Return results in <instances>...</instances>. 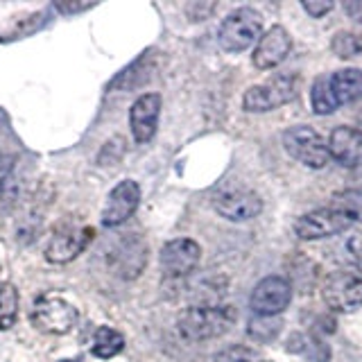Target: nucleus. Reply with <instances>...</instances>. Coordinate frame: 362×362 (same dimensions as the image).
I'll return each instance as SVG.
<instances>
[{
	"label": "nucleus",
	"instance_id": "obj_28",
	"mask_svg": "<svg viewBox=\"0 0 362 362\" xmlns=\"http://www.w3.org/2000/svg\"><path fill=\"white\" fill-rule=\"evenodd\" d=\"M301 7L308 11L313 18H322L335 7V3H331V0H303Z\"/></svg>",
	"mask_w": 362,
	"mask_h": 362
},
{
	"label": "nucleus",
	"instance_id": "obj_33",
	"mask_svg": "<svg viewBox=\"0 0 362 362\" xmlns=\"http://www.w3.org/2000/svg\"><path fill=\"white\" fill-rule=\"evenodd\" d=\"M360 132H362V127H360Z\"/></svg>",
	"mask_w": 362,
	"mask_h": 362
},
{
	"label": "nucleus",
	"instance_id": "obj_30",
	"mask_svg": "<svg viewBox=\"0 0 362 362\" xmlns=\"http://www.w3.org/2000/svg\"><path fill=\"white\" fill-rule=\"evenodd\" d=\"M346 247H349V254H351V258H354V263H356L358 272L362 274V233L351 235V238H349V243H346Z\"/></svg>",
	"mask_w": 362,
	"mask_h": 362
},
{
	"label": "nucleus",
	"instance_id": "obj_29",
	"mask_svg": "<svg viewBox=\"0 0 362 362\" xmlns=\"http://www.w3.org/2000/svg\"><path fill=\"white\" fill-rule=\"evenodd\" d=\"M14 175V158L11 156H0V197L5 195V190Z\"/></svg>",
	"mask_w": 362,
	"mask_h": 362
},
{
	"label": "nucleus",
	"instance_id": "obj_31",
	"mask_svg": "<svg viewBox=\"0 0 362 362\" xmlns=\"http://www.w3.org/2000/svg\"><path fill=\"white\" fill-rule=\"evenodd\" d=\"M213 7H215L213 3H192L186 7V11H188L190 21H204L213 11Z\"/></svg>",
	"mask_w": 362,
	"mask_h": 362
},
{
	"label": "nucleus",
	"instance_id": "obj_15",
	"mask_svg": "<svg viewBox=\"0 0 362 362\" xmlns=\"http://www.w3.org/2000/svg\"><path fill=\"white\" fill-rule=\"evenodd\" d=\"M90 238H93V231L88 226H82V229L66 226V229L57 231L48 240V245H45V258L50 263H68V260H73L84 252Z\"/></svg>",
	"mask_w": 362,
	"mask_h": 362
},
{
	"label": "nucleus",
	"instance_id": "obj_24",
	"mask_svg": "<svg viewBox=\"0 0 362 362\" xmlns=\"http://www.w3.org/2000/svg\"><path fill=\"white\" fill-rule=\"evenodd\" d=\"M331 50L339 59H354V57L362 54V34L342 30L331 39Z\"/></svg>",
	"mask_w": 362,
	"mask_h": 362
},
{
	"label": "nucleus",
	"instance_id": "obj_10",
	"mask_svg": "<svg viewBox=\"0 0 362 362\" xmlns=\"http://www.w3.org/2000/svg\"><path fill=\"white\" fill-rule=\"evenodd\" d=\"M213 209L229 222H247L263 213V199L254 190L226 188L213 197Z\"/></svg>",
	"mask_w": 362,
	"mask_h": 362
},
{
	"label": "nucleus",
	"instance_id": "obj_1",
	"mask_svg": "<svg viewBox=\"0 0 362 362\" xmlns=\"http://www.w3.org/2000/svg\"><path fill=\"white\" fill-rule=\"evenodd\" d=\"M233 305L211 303V305H190L177 317V331L188 342H206V339L222 337L235 324Z\"/></svg>",
	"mask_w": 362,
	"mask_h": 362
},
{
	"label": "nucleus",
	"instance_id": "obj_14",
	"mask_svg": "<svg viewBox=\"0 0 362 362\" xmlns=\"http://www.w3.org/2000/svg\"><path fill=\"white\" fill-rule=\"evenodd\" d=\"M290 50H292V39L288 30L283 25H272L263 37L258 39L252 59L258 71H272V68L283 64V59L290 54Z\"/></svg>",
	"mask_w": 362,
	"mask_h": 362
},
{
	"label": "nucleus",
	"instance_id": "obj_6",
	"mask_svg": "<svg viewBox=\"0 0 362 362\" xmlns=\"http://www.w3.org/2000/svg\"><path fill=\"white\" fill-rule=\"evenodd\" d=\"M322 297L333 313H354L362 308V279L354 272L335 269L322 283Z\"/></svg>",
	"mask_w": 362,
	"mask_h": 362
},
{
	"label": "nucleus",
	"instance_id": "obj_23",
	"mask_svg": "<svg viewBox=\"0 0 362 362\" xmlns=\"http://www.w3.org/2000/svg\"><path fill=\"white\" fill-rule=\"evenodd\" d=\"M18 313V292L11 283H0V331L14 326Z\"/></svg>",
	"mask_w": 362,
	"mask_h": 362
},
{
	"label": "nucleus",
	"instance_id": "obj_4",
	"mask_svg": "<svg viewBox=\"0 0 362 362\" xmlns=\"http://www.w3.org/2000/svg\"><path fill=\"white\" fill-rule=\"evenodd\" d=\"M77 308L57 294H43L32 303L30 320L34 328L48 335H66L77 324Z\"/></svg>",
	"mask_w": 362,
	"mask_h": 362
},
{
	"label": "nucleus",
	"instance_id": "obj_27",
	"mask_svg": "<svg viewBox=\"0 0 362 362\" xmlns=\"http://www.w3.org/2000/svg\"><path fill=\"white\" fill-rule=\"evenodd\" d=\"M52 7L59 11V14L64 16H73V14H82V11L95 7V3H79V0H57V3H52Z\"/></svg>",
	"mask_w": 362,
	"mask_h": 362
},
{
	"label": "nucleus",
	"instance_id": "obj_7",
	"mask_svg": "<svg viewBox=\"0 0 362 362\" xmlns=\"http://www.w3.org/2000/svg\"><path fill=\"white\" fill-rule=\"evenodd\" d=\"M292 301V286L283 276H265L256 283L249 297V308L260 317H276L288 308Z\"/></svg>",
	"mask_w": 362,
	"mask_h": 362
},
{
	"label": "nucleus",
	"instance_id": "obj_18",
	"mask_svg": "<svg viewBox=\"0 0 362 362\" xmlns=\"http://www.w3.org/2000/svg\"><path fill=\"white\" fill-rule=\"evenodd\" d=\"M288 351H292V354H297V356L308 358L310 362H328V358H331V351H328V346L315 335L294 333L288 339Z\"/></svg>",
	"mask_w": 362,
	"mask_h": 362
},
{
	"label": "nucleus",
	"instance_id": "obj_25",
	"mask_svg": "<svg viewBox=\"0 0 362 362\" xmlns=\"http://www.w3.org/2000/svg\"><path fill=\"white\" fill-rule=\"evenodd\" d=\"M281 320L276 317H260L254 315L247 324V335L256 339V342H272L281 333Z\"/></svg>",
	"mask_w": 362,
	"mask_h": 362
},
{
	"label": "nucleus",
	"instance_id": "obj_16",
	"mask_svg": "<svg viewBox=\"0 0 362 362\" xmlns=\"http://www.w3.org/2000/svg\"><path fill=\"white\" fill-rule=\"evenodd\" d=\"M328 154H331L339 165L358 168L362 163V132L356 127H337L331 139H328Z\"/></svg>",
	"mask_w": 362,
	"mask_h": 362
},
{
	"label": "nucleus",
	"instance_id": "obj_17",
	"mask_svg": "<svg viewBox=\"0 0 362 362\" xmlns=\"http://www.w3.org/2000/svg\"><path fill=\"white\" fill-rule=\"evenodd\" d=\"M331 90L337 105H354L362 100V68H342L331 75Z\"/></svg>",
	"mask_w": 362,
	"mask_h": 362
},
{
	"label": "nucleus",
	"instance_id": "obj_5",
	"mask_svg": "<svg viewBox=\"0 0 362 362\" xmlns=\"http://www.w3.org/2000/svg\"><path fill=\"white\" fill-rule=\"evenodd\" d=\"M283 147L286 152L303 165H308L313 170H322L326 163L331 161V154H328V145L322 141V136L317 134L308 124H297V127H290L283 134Z\"/></svg>",
	"mask_w": 362,
	"mask_h": 362
},
{
	"label": "nucleus",
	"instance_id": "obj_22",
	"mask_svg": "<svg viewBox=\"0 0 362 362\" xmlns=\"http://www.w3.org/2000/svg\"><path fill=\"white\" fill-rule=\"evenodd\" d=\"M122 349H124V337L118 331H113L111 326H100L95 331V335H93V356L107 360V358L118 356Z\"/></svg>",
	"mask_w": 362,
	"mask_h": 362
},
{
	"label": "nucleus",
	"instance_id": "obj_32",
	"mask_svg": "<svg viewBox=\"0 0 362 362\" xmlns=\"http://www.w3.org/2000/svg\"><path fill=\"white\" fill-rule=\"evenodd\" d=\"M344 11L349 14L351 21H356V23H360V25H362V0H346Z\"/></svg>",
	"mask_w": 362,
	"mask_h": 362
},
{
	"label": "nucleus",
	"instance_id": "obj_21",
	"mask_svg": "<svg viewBox=\"0 0 362 362\" xmlns=\"http://www.w3.org/2000/svg\"><path fill=\"white\" fill-rule=\"evenodd\" d=\"M331 209L344 215L349 222H362V190H339L331 199Z\"/></svg>",
	"mask_w": 362,
	"mask_h": 362
},
{
	"label": "nucleus",
	"instance_id": "obj_19",
	"mask_svg": "<svg viewBox=\"0 0 362 362\" xmlns=\"http://www.w3.org/2000/svg\"><path fill=\"white\" fill-rule=\"evenodd\" d=\"M147 59H150V52H145L143 57H139L134 64H129L124 71H120L116 77L111 79L109 88L116 90H132L136 86H141L147 77H150V66H147Z\"/></svg>",
	"mask_w": 362,
	"mask_h": 362
},
{
	"label": "nucleus",
	"instance_id": "obj_3",
	"mask_svg": "<svg viewBox=\"0 0 362 362\" xmlns=\"http://www.w3.org/2000/svg\"><path fill=\"white\" fill-rule=\"evenodd\" d=\"M299 93V77L297 75H276L263 84L247 88L243 98V107L249 113L274 111L283 105H288Z\"/></svg>",
	"mask_w": 362,
	"mask_h": 362
},
{
	"label": "nucleus",
	"instance_id": "obj_11",
	"mask_svg": "<svg viewBox=\"0 0 362 362\" xmlns=\"http://www.w3.org/2000/svg\"><path fill=\"white\" fill-rule=\"evenodd\" d=\"M351 222L339 215L333 209H317L301 215V218L294 222V233H297L299 240H320V238H331L346 231Z\"/></svg>",
	"mask_w": 362,
	"mask_h": 362
},
{
	"label": "nucleus",
	"instance_id": "obj_13",
	"mask_svg": "<svg viewBox=\"0 0 362 362\" xmlns=\"http://www.w3.org/2000/svg\"><path fill=\"white\" fill-rule=\"evenodd\" d=\"M158 116H161V95L158 93H143L134 102L129 109V127L136 143L143 145L154 139Z\"/></svg>",
	"mask_w": 362,
	"mask_h": 362
},
{
	"label": "nucleus",
	"instance_id": "obj_9",
	"mask_svg": "<svg viewBox=\"0 0 362 362\" xmlns=\"http://www.w3.org/2000/svg\"><path fill=\"white\" fill-rule=\"evenodd\" d=\"M109 267L120 279H136L147 263V247L139 235L124 233L113 243L111 252L107 254Z\"/></svg>",
	"mask_w": 362,
	"mask_h": 362
},
{
	"label": "nucleus",
	"instance_id": "obj_8",
	"mask_svg": "<svg viewBox=\"0 0 362 362\" xmlns=\"http://www.w3.org/2000/svg\"><path fill=\"white\" fill-rule=\"evenodd\" d=\"M202 260V247L190 238H175L163 245L158 263L168 279H184L197 269Z\"/></svg>",
	"mask_w": 362,
	"mask_h": 362
},
{
	"label": "nucleus",
	"instance_id": "obj_26",
	"mask_svg": "<svg viewBox=\"0 0 362 362\" xmlns=\"http://www.w3.org/2000/svg\"><path fill=\"white\" fill-rule=\"evenodd\" d=\"M215 362H269L260 351L245 346V344H231L222 351H218L213 358Z\"/></svg>",
	"mask_w": 362,
	"mask_h": 362
},
{
	"label": "nucleus",
	"instance_id": "obj_2",
	"mask_svg": "<svg viewBox=\"0 0 362 362\" xmlns=\"http://www.w3.org/2000/svg\"><path fill=\"white\" fill-rule=\"evenodd\" d=\"M263 37V16L254 7H240L222 21L218 41L226 52H243Z\"/></svg>",
	"mask_w": 362,
	"mask_h": 362
},
{
	"label": "nucleus",
	"instance_id": "obj_12",
	"mask_svg": "<svg viewBox=\"0 0 362 362\" xmlns=\"http://www.w3.org/2000/svg\"><path fill=\"white\" fill-rule=\"evenodd\" d=\"M141 204V188L136 181L124 179L120 184L109 192V199L102 209V224L105 226H120L127 222L134 211L139 209Z\"/></svg>",
	"mask_w": 362,
	"mask_h": 362
},
{
	"label": "nucleus",
	"instance_id": "obj_20",
	"mask_svg": "<svg viewBox=\"0 0 362 362\" xmlns=\"http://www.w3.org/2000/svg\"><path fill=\"white\" fill-rule=\"evenodd\" d=\"M310 105H313V111L317 113V116H328V113H333L339 107L335 95H333V90H331V75H322L313 82Z\"/></svg>",
	"mask_w": 362,
	"mask_h": 362
}]
</instances>
